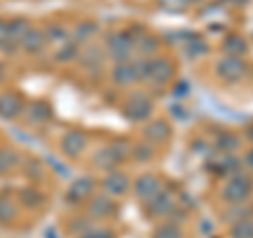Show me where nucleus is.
<instances>
[{
	"mask_svg": "<svg viewBox=\"0 0 253 238\" xmlns=\"http://www.w3.org/2000/svg\"><path fill=\"white\" fill-rule=\"evenodd\" d=\"M131 150H133V146L129 144V141L114 139L112 144L101 146L99 150H95L93 156H91V164L95 166V169L110 173V171H114L118 164H123L126 158H131Z\"/></svg>",
	"mask_w": 253,
	"mask_h": 238,
	"instance_id": "nucleus-1",
	"label": "nucleus"
},
{
	"mask_svg": "<svg viewBox=\"0 0 253 238\" xmlns=\"http://www.w3.org/2000/svg\"><path fill=\"white\" fill-rule=\"evenodd\" d=\"M154 114V104L144 91H133L123 104V116L129 122H146Z\"/></svg>",
	"mask_w": 253,
	"mask_h": 238,
	"instance_id": "nucleus-2",
	"label": "nucleus"
},
{
	"mask_svg": "<svg viewBox=\"0 0 253 238\" xmlns=\"http://www.w3.org/2000/svg\"><path fill=\"white\" fill-rule=\"evenodd\" d=\"M133 53H135V42L131 32H110L106 36V55L114 63L131 61Z\"/></svg>",
	"mask_w": 253,
	"mask_h": 238,
	"instance_id": "nucleus-3",
	"label": "nucleus"
},
{
	"mask_svg": "<svg viewBox=\"0 0 253 238\" xmlns=\"http://www.w3.org/2000/svg\"><path fill=\"white\" fill-rule=\"evenodd\" d=\"M251 194H253V177L247 175V173H236L221 188V198L228 204H241L249 200Z\"/></svg>",
	"mask_w": 253,
	"mask_h": 238,
	"instance_id": "nucleus-4",
	"label": "nucleus"
},
{
	"mask_svg": "<svg viewBox=\"0 0 253 238\" xmlns=\"http://www.w3.org/2000/svg\"><path fill=\"white\" fill-rule=\"evenodd\" d=\"M144 209H146V215L152 217V219H165L175 213L177 209V202L173 200V196L169 192H165L161 190L154 198H150V200L144 202Z\"/></svg>",
	"mask_w": 253,
	"mask_h": 238,
	"instance_id": "nucleus-5",
	"label": "nucleus"
},
{
	"mask_svg": "<svg viewBox=\"0 0 253 238\" xmlns=\"http://www.w3.org/2000/svg\"><path fill=\"white\" fill-rule=\"evenodd\" d=\"M215 74L224 82H239L247 74V63L241 57H221L215 63Z\"/></svg>",
	"mask_w": 253,
	"mask_h": 238,
	"instance_id": "nucleus-6",
	"label": "nucleus"
},
{
	"mask_svg": "<svg viewBox=\"0 0 253 238\" xmlns=\"http://www.w3.org/2000/svg\"><path fill=\"white\" fill-rule=\"evenodd\" d=\"M144 141L152 146H161V144H167L173 135V126L169 120H165V118H150V120L144 124Z\"/></svg>",
	"mask_w": 253,
	"mask_h": 238,
	"instance_id": "nucleus-7",
	"label": "nucleus"
},
{
	"mask_svg": "<svg viewBox=\"0 0 253 238\" xmlns=\"http://www.w3.org/2000/svg\"><path fill=\"white\" fill-rule=\"evenodd\" d=\"M86 133H83L81 129H72V131H66L63 137L59 139V150L66 158H78L84 150H86Z\"/></svg>",
	"mask_w": 253,
	"mask_h": 238,
	"instance_id": "nucleus-8",
	"label": "nucleus"
},
{
	"mask_svg": "<svg viewBox=\"0 0 253 238\" xmlns=\"http://www.w3.org/2000/svg\"><path fill=\"white\" fill-rule=\"evenodd\" d=\"M173 74H175V66L167 57H152L150 59V78L148 82H152L154 86H165Z\"/></svg>",
	"mask_w": 253,
	"mask_h": 238,
	"instance_id": "nucleus-9",
	"label": "nucleus"
},
{
	"mask_svg": "<svg viewBox=\"0 0 253 238\" xmlns=\"http://www.w3.org/2000/svg\"><path fill=\"white\" fill-rule=\"evenodd\" d=\"M131 188H133V192H135V196L139 198V200L146 202L163 190V181H161V177H156L154 173H144V175H139L135 181H133Z\"/></svg>",
	"mask_w": 253,
	"mask_h": 238,
	"instance_id": "nucleus-10",
	"label": "nucleus"
},
{
	"mask_svg": "<svg viewBox=\"0 0 253 238\" xmlns=\"http://www.w3.org/2000/svg\"><path fill=\"white\" fill-rule=\"evenodd\" d=\"M23 108H26V101L19 93L15 91H2L0 93V118L4 120H15L23 114Z\"/></svg>",
	"mask_w": 253,
	"mask_h": 238,
	"instance_id": "nucleus-11",
	"label": "nucleus"
},
{
	"mask_svg": "<svg viewBox=\"0 0 253 238\" xmlns=\"http://www.w3.org/2000/svg\"><path fill=\"white\" fill-rule=\"evenodd\" d=\"M101 188H104V194L112 196V198H121L125 194H129L131 190V179L125 175L123 171H110L106 173L104 181H101Z\"/></svg>",
	"mask_w": 253,
	"mask_h": 238,
	"instance_id": "nucleus-12",
	"label": "nucleus"
},
{
	"mask_svg": "<svg viewBox=\"0 0 253 238\" xmlns=\"http://www.w3.org/2000/svg\"><path fill=\"white\" fill-rule=\"evenodd\" d=\"M86 211H89V219L99 221V219L112 217L116 213V204L112 200V196L97 194V196H93V200L89 202V209H86Z\"/></svg>",
	"mask_w": 253,
	"mask_h": 238,
	"instance_id": "nucleus-13",
	"label": "nucleus"
},
{
	"mask_svg": "<svg viewBox=\"0 0 253 238\" xmlns=\"http://www.w3.org/2000/svg\"><path fill=\"white\" fill-rule=\"evenodd\" d=\"M23 120H26L28 124L36 126V124H44L51 120L53 116V110L51 106L46 104V101H32V104H28L26 108H23Z\"/></svg>",
	"mask_w": 253,
	"mask_h": 238,
	"instance_id": "nucleus-14",
	"label": "nucleus"
},
{
	"mask_svg": "<svg viewBox=\"0 0 253 238\" xmlns=\"http://www.w3.org/2000/svg\"><path fill=\"white\" fill-rule=\"evenodd\" d=\"M93 192H95V179L89 177V175H83V177H76L72 181V186L68 188L66 198H68L70 202L78 204L81 200H84V198L93 196Z\"/></svg>",
	"mask_w": 253,
	"mask_h": 238,
	"instance_id": "nucleus-15",
	"label": "nucleus"
},
{
	"mask_svg": "<svg viewBox=\"0 0 253 238\" xmlns=\"http://www.w3.org/2000/svg\"><path fill=\"white\" fill-rule=\"evenodd\" d=\"M133 42H135V53L144 59L156 57L158 49H161V38L154 34H148V32H141L139 36H133Z\"/></svg>",
	"mask_w": 253,
	"mask_h": 238,
	"instance_id": "nucleus-16",
	"label": "nucleus"
},
{
	"mask_svg": "<svg viewBox=\"0 0 253 238\" xmlns=\"http://www.w3.org/2000/svg\"><path fill=\"white\" fill-rule=\"evenodd\" d=\"M44 46H46V36H44V32L41 28H32L28 34L21 38V42H19V49L23 53H28V55L42 53Z\"/></svg>",
	"mask_w": 253,
	"mask_h": 238,
	"instance_id": "nucleus-17",
	"label": "nucleus"
},
{
	"mask_svg": "<svg viewBox=\"0 0 253 238\" xmlns=\"http://www.w3.org/2000/svg\"><path fill=\"white\" fill-rule=\"evenodd\" d=\"M78 61H81L83 70L86 72H99L104 68V61H106V53L99 49V46H86V49L78 55Z\"/></svg>",
	"mask_w": 253,
	"mask_h": 238,
	"instance_id": "nucleus-18",
	"label": "nucleus"
},
{
	"mask_svg": "<svg viewBox=\"0 0 253 238\" xmlns=\"http://www.w3.org/2000/svg\"><path fill=\"white\" fill-rule=\"evenodd\" d=\"M221 53H224V57H241L243 55L249 53V42L245 40L241 34H228L224 36V40H221Z\"/></svg>",
	"mask_w": 253,
	"mask_h": 238,
	"instance_id": "nucleus-19",
	"label": "nucleus"
},
{
	"mask_svg": "<svg viewBox=\"0 0 253 238\" xmlns=\"http://www.w3.org/2000/svg\"><path fill=\"white\" fill-rule=\"evenodd\" d=\"M112 82L118 86H131L137 82V74L133 68V61H125V63H114V68L110 70Z\"/></svg>",
	"mask_w": 253,
	"mask_h": 238,
	"instance_id": "nucleus-20",
	"label": "nucleus"
},
{
	"mask_svg": "<svg viewBox=\"0 0 253 238\" xmlns=\"http://www.w3.org/2000/svg\"><path fill=\"white\" fill-rule=\"evenodd\" d=\"M97 34H99V23L93 21V19H84V21H81V23H78V26L74 28L72 40H74L78 46H81V44H89Z\"/></svg>",
	"mask_w": 253,
	"mask_h": 238,
	"instance_id": "nucleus-21",
	"label": "nucleus"
},
{
	"mask_svg": "<svg viewBox=\"0 0 253 238\" xmlns=\"http://www.w3.org/2000/svg\"><path fill=\"white\" fill-rule=\"evenodd\" d=\"M19 164H21V156L17 150L0 148V175H6V173L15 171Z\"/></svg>",
	"mask_w": 253,
	"mask_h": 238,
	"instance_id": "nucleus-22",
	"label": "nucleus"
},
{
	"mask_svg": "<svg viewBox=\"0 0 253 238\" xmlns=\"http://www.w3.org/2000/svg\"><path fill=\"white\" fill-rule=\"evenodd\" d=\"M78 55H81V46H78L74 40H68V42H63L57 51H55L53 59L57 63H70V61L78 59Z\"/></svg>",
	"mask_w": 253,
	"mask_h": 238,
	"instance_id": "nucleus-23",
	"label": "nucleus"
},
{
	"mask_svg": "<svg viewBox=\"0 0 253 238\" xmlns=\"http://www.w3.org/2000/svg\"><path fill=\"white\" fill-rule=\"evenodd\" d=\"M215 148L224 154H234L241 148V139L234 133H219L215 137Z\"/></svg>",
	"mask_w": 253,
	"mask_h": 238,
	"instance_id": "nucleus-24",
	"label": "nucleus"
},
{
	"mask_svg": "<svg viewBox=\"0 0 253 238\" xmlns=\"http://www.w3.org/2000/svg\"><path fill=\"white\" fill-rule=\"evenodd\" d=\"M241 164L243 160L241 158H236L234 154H224V158H221V162L215 166V173L217 175H236V173H241Z\"/></svg>",
	"mask_w": 253,
	"mask_h": 238,
	"instance_id": "nucleus-25",
	"label": "nucleus"
},
{
	"mask_svg": "<svg viewBox=\"0 0 253 238\" xmlns=\"http://www.w3.org/2000/svg\"><path fill=\"white\" fill-rule=\"evenodd\" d=\"M32 28H34V26L30 23V19H26V17H15V19L9 21V38H11V40L21 42V38L26 36Z\"/></svg>",
	"mask_w": 253,
	"mask_h": 238,
	"instance_id": "nucleus-26",
	"label": "nucleus"
},
{
	"mask_svg": "<svg viewBox=\"0 0 253 238\" xmlns=\"http://www.w3.org/2000/svg\"><path fill=\"white\" fill-rule=\"evenodd\" d=\"M230 238H253V217H245L230 226Z\"/></svg>",
	"mask_w": 253,
	"mask_h": 238,
	"instance_id": "nucleus-27",
	"label": "nucleus"
},
{
	"mask_svg": "<svg viewBox=\"0 0 253 238\" xmlns=\"http://www.w3.org/2000/svg\"><path fill=\"white\" fill-rule=\"evenodd\" d=\"M211 49H209V44L203 40V38L199 36H194V38H190L188 44H186V55L190 59H199V57H205Z\"/></svg>",
	"mask_w": 253,
	"mask_h": 238,
	"instance_id": "nucleus-28",
	"label": "nucleus"
},
{
	"mask_svg": "<svg viewBox=\"0 0 253 238\" xmlns=\"http://www.w3.org/2000/svg\"><path fill=\"white\" fill-rule=\"evenodd\" d=\"M42 32L46 36V42H59V44H63V42H68V38H70V32L63 26H59V23H49V26H46Z\"/></svg>",
	"mask_w": 253,
	"mask_h": 238,
	"instance_id": "nucleus-29",
	"label": "nucleus"
},
{
	"mask_svg": "<svg viewBox=\"0 0 253 238\" xmlns=\"http://www.w3.org/2000/svg\"><path fill=\"white\" fill-rule=\"evenodd\" d=\"M23 175L30 181H42L44 179V164L36 158H30V160L23 162Z\"/></svg>",
	"mask_w": 253,
	"mask_h": 238,
	"instance_id": "nucleus-30",
	"label": "nucleus"
},
{
	"mask_svg": "<svg viewBox=\"0 0 253 238\" xmlns=\"http://www.w3.org/2000/svg\"><path fill=\"white\" fill-rule=\"evenodd\" d=\"M154 152H156V148L152 144H148V141H141V144L137 146H133L131 150V158L135 162H150L154 158Z\"/></svg>",
	"mask_w": 253,
	"mask_h": 238,
	"instance_id": "nucleus-31",
	"label": "nucleus"
},
{
	"mask_svg": "<svg viewBox=\"0 0 253 238\" xmlns=\"http://www.w3.org/2000/svg\"><path fill=\"white\" fill-rule=\"evenodd\" d=\"M19 198H21V202L26 204V207H30V209H38V207H41V204L44 202V196L41 194V190H36V188H26V190H21Z\"/></svg>",
	"mask_w": 253,
	"mask_h": 238,
	"instance_id": "nucleus-32",
	"label": "nucleus"
},
{
	"mask_svg": "<svg viewBox=\"0 0 253 238\" xmlns=\"http://www.w3.org/2000/svg\"><path fill=\"white\" fill-rule=\"evenodd\" d=\"M152 238H184V232H181V228L177 224L167 221V224H161L154 230Z\"/></svg>",
	"mask_w": 253,
	"mask_h": 238,
	"instance_id": "nucleus-33",
	"label": "nucleus"
},
{
	"mask_svg": "<svg viewBox=\"0 0 253 238\" xmlns=\"http://www.w3.org/2000/svg\"><path fill=\"white\" fill-rule=\"evenodd\" d=\"M17 217V209L11 200L6 198H0V224H11V221Z\"/></svg>",
	"mask_w": 253,
	"mask_h": 238,
	"instance_id": "nucleus-34",
	"label": "nucleus"
},
{
	"mask_svg": "<svg viewBox=\"0 0 253 238\" xmlns=\"http://www.w3.org/2000/svg\"><path fill=\"white\" fill-rule=\"evenodd\" d=\"M76 238H116L114 232L110 228H99V226H93L91 230H86L84 234L76 236Z\"/></svg>",
	"mask_w": 253,
	"mask_h": 238,
	"instance_id": "nucleus-35",
	"label": "nucleus"
},
{
	"mask_svg": "<svg viewBox=\"0 0 253 238\" xmlns=\"http://www.w3.org/2000/svg\"><path fill=\"white\" fill-rule=\"evenodd\" d=\"M188 0H161V6L163 9H167V11H173V13H181V11H186L188 9Z\"/></svg>",
	"mask_w": 253,
	"mask_h": 238,
	"instance_id": "nucleus-36",
	"label": "nucleus"
},
{
	"mask_svg": "<svg viewBox=\"0 0 253 238\" xmlns=\"http://www.w3.org/2000/svg\"><path fill=\"white\" fill-rule=\"evenodd\" d=\"M91 228H93L91 221H86V219H74L72 224H70V232L76 234V236H81V234H84L86 230H91Z\"/></svg>",
	"mask_w": 253,
	"mask_h": 238,
	"instance_id": "nucleus-37",
	"label": "nucleus"
},
{
	"mask_svg": "<svg viewBox=\"0 0 253 238\" xmlns=\"http://www.w3.org/2000/svg\"><path fill=\"white\" fill-rule=\"evenodd\" d=\"M0 51H2L4 55H17V51H19V42L17 40H6L2 46H0Z\"/></svg>",
	"mask_w": 253,
	"mask_h": 238,
	"instance_id": "nucleus-38",
	"label": "nucleus"
},
{
	"mask_svg": "<svg viewBox=\"0 0 253 238\" xmlns=\"http://www.w3.org/2000/svg\"><path fill=\"white\" fill-rule=\"evenodd\" d=\"M6 40H9V21L0 19V46H2Z\"/></svg>",
	"mask_w": 253,
	"mask_h": 238,
	"instance_id": "nucleus-39",
	"label": "nucleus"
},
{
	"mask_svg": "<svg viewBox=\"0 0 253 238\" xmlns=\"http://www.w3.org/2000/svg\"><path fill=\"white\" fill-rule=\"evenodd\" d=\"M243 164H245V166H247V169H249V171L253 173V148L249 150V152H247V154H245V158H243Z\"/></svg>",
	"mask_w": 253,
	"mask_h": 238,
	"instance_id": "nucleus-40",
	"label": "nucleus"
},
{
	"mask_svg": "<svg viewBox=\"0 0 253 238\" xmlns=\"http://www.w3.org/2000/svg\"><path fill=\"white\" fill-rule=\"evenodd\" d=\"M175 97H179V95H184V93H188V82H179L177 86H175Z\"/></svg>",
	"mask_w": 253,
	"mask_h": 238,
	"instance_id": "nucleus-41",
	"label": "nucleus"
},
{
	"mask_svg": "<svg viewBox=\"0 0 253 238\" xmlns=\"http://www.w3.org/2000/svg\"><path fill=\"white\" fill-rule=\"evenodd\" d=\"M6 80V72H4V66H0V84H4Z\"/></svg>",
	"mask_w": 253,
	"mask_h": 238,
	"instance_id": "nucleus-42",
	"label": "nucleus"
},
{
	"mask_svg": "<svg viewBox=\"0 0 253 238\" xmlns=\"http://www.w3.org/2000/svg\"><path fill=\"white\" fill-rule=\"evenodd\" d=\"M247 139H249V141H251V144H253V126H251V129L247 131Z\"/></svg>",
	"mask_w": 253,
	"mask_h": 238,
	"instance_id": "nucleus-43",
	"label": "nucleus"
},
{
	"mask_svg": "<svg viewBox=\"0 0 253 238\" xmlns=\"http://www.w3.org/2000/svg\"><path fill=\"white\" fill-rule=\"evenodd\" d=\"M188 2H201V0H188Z\"/></svg>",
	"mask_w": 253,
	"mask_h": 238,
	"instance_id": "nucleus-44",
	"label": "nucleus"
}]
</instances>
